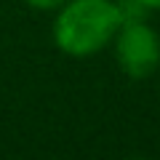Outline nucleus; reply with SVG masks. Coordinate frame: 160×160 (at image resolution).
Segmentation results:
<instances>
[{
    "mask_svg": "<svg viewBox=\"0 0 160 160\" xmlns=\"http://www.w3.org/2000/svg\"><path fill=\"white\" fill-rule=\"evenodd\" d=\"M120 22L118 0H67L53 16V46L69 59H91L112 46Z\"/></svg>",
    "mask_w": 160,
    "mask_h": 160,
    "instance_id": "f257e3e1",
    "label": "nucleus"
},
{
    "mask_svg": "<svg viewBox=\"0 0 160 160\" xmlns=\"http://www.w3.org/2000/svg\"><path fill=\"white\" fill-rule=\"evenodd\" d=\"M120 3V22L112 38V51L120 72L131 80H147L160 67V32L147 22V8L133 0Z\"/></svg>",
    "mask_w": 160,
    "mask_h": 160,
    "instance_id": "f03ea898",
    "label": "nucleus"
},
{
    "mask_svg": "<svg viewBox=\"0 0 160 160\" xmlns=\"http://www.w3.org/2000/svg\"><path fill=\"white\" fill-rule=\"evenodd\" d=\"M27 6H32V8H38V11H56L59 6H64L67 0H24Z\"/></svg>",
    "mask_w": 160,
    "mask_h": 160,
    "instance_id": "7ed1b4c3",
    "label": "nucleus"
},
{
    "mask_svg": "<svg viewBox=\"0 0 160 160\" xmlns=\"http://www.w3.org/2000/svg\"><path fill=\"white\" fill-rule=\"evenodd\" d=\"M133 3H139L147 11H160V0H133Z\"/></svg>",
    "mask_w": 160,
    "mask_h": 160,
    "instance_id": "20e7f679",
    "label": "nucleus"
}]
</instances>
